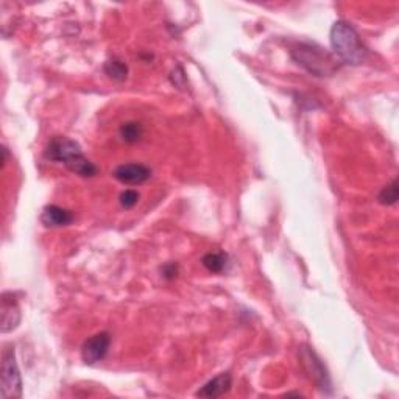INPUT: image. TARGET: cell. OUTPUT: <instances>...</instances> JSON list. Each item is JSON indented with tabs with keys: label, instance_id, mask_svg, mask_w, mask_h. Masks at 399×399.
<instances>
[{
	"label": "cell",
	"instance_id": "obj_1",
	"mask_svg": "<svg viewBox=\"0 0 399 399\" xmlns=\"http://www.w3.org/2000/svg\"><path fill=\"white\" fill-rule=\"evenodd\" d=\"M46 158L55 162H61L72 174H77L83 178L97 175V167L85 156L81 147L75 141L69 139V137H52L50 142L47 144Z\"/></svg>",
	"mask_w": 399,
	"mask_h": 399
},
{
	"label": "cell",
	"instance_id": "obj_2",
	"mask_svg": "<svg viewBox=\"0 0 399 399\" xmlns=\"http://www.w3.org/2000/svg\"><path fill=\"white\" fill-rule=\"evenodd\" d=\"M329 41L332 52L339 61L351 64V66H359L366 60L368 52L362 44L359 33L346 21H337L334 23Z\"/></svg>",
	"mask_w": 399,
	"mask_h": 399
},
{
	"label": "cell",
	"instance_id": "obj_3",
	"mask_svg": "<svg viewBox=\"0 0 399 399\" xmlns=\"http://www.w3.org/2000/svg\"><path fill=\"white\" fill-rule=\"evenodd\" d=\"M290 55L298 66L315 77H329L339 70V60L336 55L316 44L299 43L292 48Z\"/></svg>",
	"mask_w": 399,
	"mask_h": 399
},
{
	"label": "cell",
	"instance_id": "obj_4",
	"mask_svg": "<svg viewBox=\"0 0 399 399\" xmlns=\"http://www.w3.org/2000/svg\"><path fill=\"white\" fill-rule=\"evenodd\" d=\"M0 396L4 399H16L22 396V378L14 348L6 346L2 354V370H0Z\"/></svg>",
	"mask_w": 399,
	"mask_h": 399
},
{
	"label": "cell",
	"instance_id": "obj_5",
	"mask_svg": "<svg viewBox=\"0 0 399 399\" xmlns=\"http://www.w3.org/2000/svg\"><path fill=\"white\" fill-rule=\"evenodd\" d=\"M298 356H299V362L303 365L304 371L307 373V376L311 378L316 387H319L321 392L331 393L332 390V384H331V378L329 373L326 370V366L321 362V359L319 356L315 354L314 349L311 346H299L298 348Z\"/></svg>",
	"mask_w": 399,
	"mask_h": 399
},
{
	"label": "cell",
	"instance_id": "obj_6",
	"mask_svg": "<svg viewBox=\"0 0 399 399\" xmlns=\"http://www.w3.org/2000/svg\"><path fill=\"white\" fill-rule=\"evenodd\" d=\"M111 345V336L108 332L95 334L91 339H87L81 346V359L87 365H94L102 362L107 357Z\"/></svg>",
	"mask_w": 399,
	"mask_h": 399
},
{
	"label": "cell",
	"instance_id": "obj_7",
	"mask_svg": "<svg viewBox=\"0 0 399 399\" xmlns=\"http://www.w3.org/2000/svg\"><path fill=\"white\" fill-rule=\"evenodd\" d=\"M0 315H2V324H0V329H2L4 334L11 332L19 326L21 307L13 292H5L2 295V309H0Z\"/></svg>",
	"mask_w": 399,
	"mask_h": 399
},
{
	"label": "cell",
	"instance_id": "obj_8",
	"mask_svg": "<svg viewBox=\"0 0 399 399\" xmlns=\"http://www.w3.org/2000/svg\"><path fill=\"white\" fill-rule=\"evenodd\" d=\"M112 176L122 184H142L147 180H150L151 170L144 166L133 162V164H122L116 170H114Z\"/></svg>",
	"mask_w": 399,
	"mask_h": 399
},
{
	"label": "cell",
	"instance_id": "obj_9",
	"mask_svg": "<svg viewBox=\"0 0 399 399\" xmlns=\"http://www.w3.org/2000/svg\"><path fill=\"white\" fill-rule=\"evenodd\" d=\"M73 218H75V216H73L72 211L56 205L46 206L43 209V214H41V222L47 228L69 226L73 222Z\"/></svg>",
	"mask_w": 399,
	"mask_h": 399
},
{
	"label": "cell",
	"instance_id": "obj_10",
	"mask_svg": "<svg viewBox=\"0 0 399 399\" xmlns=\"http://www.w3.org/2000/svg\"><path fill=\"white\" fill-rule=\"evenodd\" d=\"M233 385V376L230 373H220L218 376L206 382L201 390L197 392L200 398H220L231 390Z\"/></svg>",
	"mask_w": 399,
	"mask_h": 399
},
{
	"label": "cell",
	"instance_id": "obj_11",
	"mask_svg": "<svg viewBox=\"0 0 399 399\" xmlns=\"http://www.w3.org/2000/svg\"><path fill=\"white\" fill-rule=\"evenodd\" d=\"M120 137L127 144H136L142 139L144 136V128L139 122H125L120 125Z\"/></svg>",
	"mask_w": 399,
	"mask_h": 399
},
{
	"label": "cell",
	"instance_id": "obj_12",
	"mask_svg": "<svg viewBox=\"0 0 399 399\" xmlns=\"http://www.w3.org/2000/svg\"><path fill=\"white\" fill-rule=\"evenodd\" d=\"M103 70L111 80L119 81V83H120V81H125L127 77H128L127 64L124 61L116 60V58H112V60L105 63Z\"/></svg>",
	"mask_w": 399,
	"mask_h": 399
},
{
	"label": "cell",
	"instance_id": "obj_13",
	"mask_svg": "<svg viewBox=\"0 0 399 399\" xmlns=\"http://www.w3.org/2000/svg\"><path fill=\"white\" fill-rule=\"evenodd\" d=\"M203 265H205L211 273H222L228 265V256L225 253H208L201 259Z\"/></svg>",
	"mask_w": 399,
	"mask_h": 399
},
{
	"label": "cell",
	"instance_id": "obj_14",
	"mask_svg": "<svg viewBox=\"0 0 399 399\" xmlns=\"http://www.w3.org/2000/svg\"><path fill=\"white\" fill-rule=\"evenodd\" d=\"M398 195H399V192H398V180H395L392 184L385 186L384 189L381 191L378 200H379L381 205L392 206V205H396Z\"/></svg>",
	"mask_w": 399,
	"mask_h": 399
},
{
	"label": "cell",
	"instance_id": "obj_15",
	"mask_svg": "<svg viewBox=\"0 0 399 399\" xmlns=\"http://www.w3.org/2000/svg\"><path fill=\"white\" fill-rule=\"evenodd\" d=\"M141 198V195L137 191H133V189H127L120 193V197H119V201H120V205L122 208H125V209H132L137 205V201H139Z\"/></svg>",
	"mask_w": 399,
	"mask_h": 399
},
{
	"label": "cell",
	"instance_id": "obj_16",
	"mask_svg": "<svg viewBox=\"0 0 399 399\" xmlns=\"http://www.w3.org/2000/svg\"><path fill=\"white\" fill-rule=\"evenodd\" d=\"M178 275V267L175 264H167L162 267V276H164L166 280H174L176 278Z\"/></svg>",
	"mask_w": 399,
	"mask_h": 399
}]
</instances>
